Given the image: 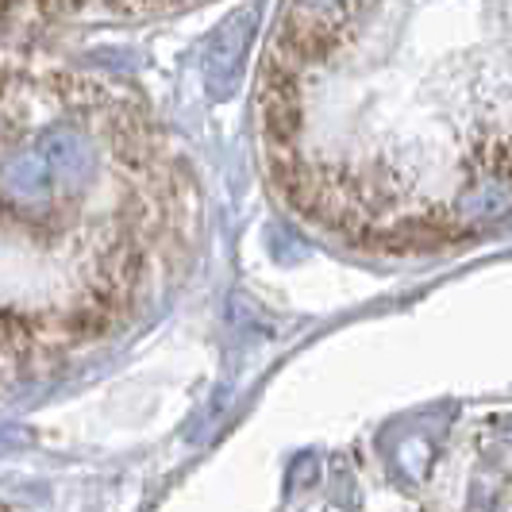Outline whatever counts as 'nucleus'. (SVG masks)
<instances>
[{"mask_svg": "<svg viewBox=\"0 0 512 512\" xmlns=\"http://www.w3.org/2000/svg\"><path fill=\"white\" fill-rule=\"evenodd\" d=\"M4 77L8 74H0V85ZM77 166H81V139L70 131H47L35 151L0 158V220L20 212V205H35L39 197H51L54 174L70 178L77 174ZM4 382L8 374L0 370V385Z\"/></svg>", "mask_w": 512, "mask_h": 512, "instance_id": "nucleus-1", "label": "nucleus"}]
</instances>
